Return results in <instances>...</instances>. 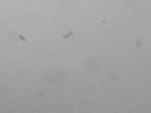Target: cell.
Listing matches in <instances>:
<instances>
[{"instance_id": "1", "label": "cell", "mask_w": 151, "mask_h": 113, "mask_svg": "<svg viewBox=\"0 0 151 113\" xmlns=\"http://www.w3.org/2000/svg\"><path fill=\"white\" fill-rule=\"evenodd\" d=\"M92 63H91V71H97L101 68L102 64V61L98 57H96L95 59H93Z\"/></svg>"}]
</instances>
